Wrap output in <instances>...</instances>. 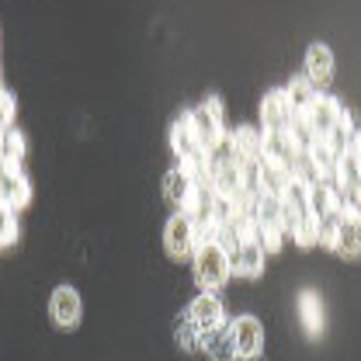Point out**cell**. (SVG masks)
I'll use <instances>...</instances> for the list:
<instances>
[{
    "label": "cell",
    "mask_w": 361,
    "mask_h": 361,
    "mask_svg": "<svg viewBox=\"0 0 361 361\" xmlns=\"http://www.w3.org/2000/svg\"><path fill=\"white\" fill-rule=\"evenodd\" d=\"M188 118H191V129H195V135H198V142H202V149H205V153H216V149L223 146L226 115H223V101H219L216 94H209V97H205V104L191 108V111H188Z\"/></svg>",
    "instance_id": "6da1fadb"
},
{
    "label": "cell",
    "mask_w": 361,
    "mask_h": 361,
    "mask_svg": "<svg viewBox=\"0 0 361 361\" xmlns=\"http://www.w3.org/2000/svg\"><path fill=\"white\" fill-rule=\"evenodd\" d=\"M233 274V264H229V254H226L219 243H205L195 250V281L205 288V292H216L223 288Z\"/></svg>",
    "instance_id": "7a4b0ae2"
},
{
    "label": "cell",
    "mask_w": 361,
    "mask_h": 361,
    "mask_svg": "<svg viewBox=\"0 0 361 361\" xmlns=\"http://www.w3.org/2000/svg\"><path fill=\"white\" fill-rule=\"evenodd\" d=\"M229 337H233V348H236V358L250 361L261 358V348H264V326L257 316H240L229 323Z\"/></svg>",
    "instance_id": "3957f363"
},
{
    "label": "cell",
    "mask_w": 361,
    "mask_h": 361,
    "mask_svg": "<svg viewBox=\"0 0 361 361\" xmlns=\"http://www.w3.org/2000/svg\"><path fill=\"white\" fill-rule=\"evenodd\" d=\"M49 316L59 330H77L80 326V316H84V306H80V295L73 285H59L49 299Z\"/></svg>",
    "instance_id": "277c9868"
},
{
    "label": "cell",
    "mask_w": 361,
    "mask_h": 361,
    "mask_svg": "<svg viewBox=\"0 0 361 361\" xmlns=\"http://www.w3.org/2000/svg\"><path fill=\"white\" fill-rule=\"evenodd\" d=\"M261 146H264V133L254 126H236V133H226L223 139V149L233 160H240L243 167L261 160Z\"/></svg>",
    "instance_id": "5b68a950"
},
{
    "label": "cell",
    "mask_w": 361,
    "mask_h": 361,
    "mask_svg": "<svg viewBox=\"0 0 361 361\" xmlns=\"http://www.w3.org/2000/svg\"><path fill=\"white\" fill-rule=\"evenodd\" d=\"M164 250L171 261H184V257H195V229H191V219L178 212L171 216V223L164 229Z\"/></svg>",
    "instance_id": "8992f818"
},
{
    "label": "cell",
    "mask_w": 361,
    "mask_h": 361,
    "mask_svg": "<svg viewBox=\"0 0 361 361\" xmlns=\"http://www.w3.org/2000/svg\"><path fill=\"white\" fill-rule=\"evenodd\" d=\"M264 247L250 236V240H243L240 247H236V254H229V264H233V274L236 278H247V281H254V278H261L264 274Z\"/></svg>",
    "instance_id": "52a82bcc"
},
{
    "label": "cell",
    "mask_w": 361,
    "mask_h": 361,
    "mask_svg": "<svg viewBox=\"0 0 361 361\" xmlns=\"http://www.w3.org/2000/svg\"><path fill=\"white\" fill-rule=\"evenodd\" d=\"M261 122H264V133H281L292 126V104H288V94L285 90H268L264 101H261Z\"/></svg>",
    "instance_id": "ba28073f"
},
{
    "label": "cell",
    "mask_w": 361,
    "mask_h": 361,
    "mask_svg": "<svg viewBox=\"0 0 361 361\" xmlns=\"http://www.w3.org/2000/svg\"><path fill=\"white\" fill-rule=\"evenodd\" d=\"M330 250L337 257H344V261H358L361 257V216H341L337 236H334V247Z\"/></svg>",
    "instance_id": "9c48e42d"
},
{
    "label": "cell",
    "mask_w": 361,
    "mask_h": 361,
    "mask_svg": "<svg viewBox=\"0 0 361 361\" xmlns=\"http://www.w3.org/2000/svg\"><path fill=\"white\" fill-rule=\"evenodd\" d=\"M188 316L195 319V326H198L202 334L219 330V326H223V302H219L212 292H202V295L188 306Z\"/></svg>",
    "instance_id": "30bf717a"
},
{
    "label": "cell",
    "mask_w": 361,
    "mask_h": 361,
    "mask_svg": "<svg viewBox=\"0 0 361 361\" xmlns=\"http://www.w3.org/2000/svg\"><path fill=\"white\" fill-rule=\"evenodd\" d=\"M295 157H299V146H295V139H292L288 129H281V133H264L261 160H274V164L292 167V164H295Z\"/></svg>",
    "instance_id": "8fae6325"
},
{
    "label": "cell",
    "mask_w": 361,
    "mask_h": 361,
    "mask_svg": "<svg viewBox=\"0 0 361 361\" xmlns=\"http://www.w3.org/2000/svg\"><path fill=\"white\" fill-rule=\"evenodd\" d=\"M306 77L313 80V87H326L334 77V52L323 42H313L306 49Z\"/></svg>",
    "instance_id": "7c38bea8"
},
{
    "label": "cell",
    "mask_w": 361,
    "mask_h": 361,
    "mask_svg": "<svg viewBox=\"0 0 361 361\" xmlns=\"http://www.w3.org/2000/svg\"><path fill=\"white\" fill-rule=\"evenodd\" d=\"M171 149L178 153V160H188V157H198V153H205L202 149V142H198V135L191 129V118H188V111H180L178 122L171 126Z\"/></svg>",
    "instance_id": "4fadbf2b"
},
{
    "label": "cell",
    "mask_w": 361,
    "mask_h": 361,
    "mask_svg": "<svg viewBox=\"0 0 361 361\" xmlns=\"http://www.w3.org/2000/svg\"><path fill=\"white\" fill-rule=\"evenodd\" d=\"M341 115H344V108H341V101H337V97H326V94H319V97H316V104L310 108V122H313V129L319 133V139L337 129Z\"/></svg>",
    "instance_id": "5bb4252c"
},
{
    "label": "cell",
    "mask_w": 361,
    "mask_h": 361,
    "mask_svg": "<svg viewBox=\"0 0 361 361\" xmlns=\"http://www.w3.org/2000/svg\"><path fill=\"white\" fill-rule=\"evenodd\" d=\"M310 212L316 219L326 216V212H341V191H337L334 178H323L319 184L310 188Z\"/></svg>",
    "instance_id": "9a60e30c"
},
{
    "label": "cell",
    "mask_w": 361,
    "mask_h": 361,
    "mask_svg": "<svg viewBox=\"0 0 361 361\" xmlns=\"http://www.w3.org/2000/svg\"><path fill=\"white\" fill-rule=\"evenodd\" d=\"M32 202V184L25 174L11 178V174H0V205L4 209H25Z\"/></svg>",
    "instance_id": "2e32d148"
},
{
    "label": "cell",
    "mask_w": 361,
    "mask_h": 361,
    "mask_svg": "<svg viewBox=\"0 0 361 361\" xmlns=\"http://www.w3.org/2000/svg\"><path fill=\"white\" fill-rule=\"evenodd\" d=\"M288 94V104H292V115H310V108L319 97V87H313V80L302 73V77H292V84L285 87Z\"/></svg>",
    "instance_id": "e0dca14e"
},
{
    "label": "cell",
    "mask_w": 361,
    "mask_h": 361,
    "mask_svg": "<svg viewBox=\"0 0 361 361\" xmlns=\"http://www.w3.org/2000/svg\"><path fill=\"white\" fill-rule=\"evenodd\" d=\"M261 184H264V195L281 198L292 184V167L285 164H274V160H261Z\"/></svg>",
    "instance_id": "ac0fdd59"
},
{
    "label": "cell",
    "mask_w": 361,
    "mask_h": 361,
    "mask_svg": "<svg viewBox=\"0 0 361 361\" xmlns=\"http://www.w3.org/2000/svg\"><path fill=\"white\" fill-rule=\"evenodd\" d=\"M299 316H302V326H306L310 337L323 334V302H319V295H316L313 288L299 292Z\"/></svg>",
    "instance_id": "d6986e66"
},
{
    "label": "cell",
    "mask_w": 361,
    "mask_h": 361,
    "mask_svg": "<svg viewBox=\"0 0 361 361\" xmlns=\"http://www.w3.org/2000/svg\"><path fill=\"white\" fill-rule=\"evenodd\" d=\"M202 351H209L212 361H236V348H233V337H229V326L219 330H209L202 334Z\"/></svg>",
    "instance_id": "ffe728a7"
},
{
    "label": "cell",
    "mask_w": 361,
    "mask_h": 361,
    "mask_svg": "<svg viewBox=\"0 0 361 361\" xmlns=\"http://www.w3.org/2000/svg\"><path fill=\"white\" fill-rule=\"evenodd\" d=\"M191 178L174 167V171H167V178H164V198H167V205H174V209H184V202H188V195H191Z\"/></svg>",
    "instance_id": "44dd1931"
},
{
    "label": "cell",
    "mask_w": 361,
    "mask_h": 361,
    "mask_svg": "<svg viewBox=\"0 0 361 361\" xmlns=\"http://www.w3.org/2000/svg\"><path fill=\"white\" fill-rule=\"evenodd\" d=\"M174 341H178L180 351H202V330L195 326V319L184 313L178 316V326H174Z\"/></svg>",
    "instance_id": "7402d4cb"
},
{
    "label": "cell",
    "mask_w": 361,
    "mask_h": 361,
    "mask_svg": "<svg viewBox=\"0 0 361 361\" xmlns=\"http://www.w3.org/2000/svg\"><path fill=\"white\" fill-rule=\"evenodd\" d=\"M18 243V219H14V209H4L0 205V250L14 247Z\"/></svg>",
    "instance_id": "603a6c76"
},
{
    "label": "cell",
    "mask_w": 361,
    "mask_h": 361,
    "mask_svg": "<svg viewBox=\"0 0 361 361\" xmlns=\"http://www.w3.org/2000/svg\"><path fill=\"white\" fill-rule=\"evenodd\" d=\"M25 146H28V142H25V135H21L18 129H14V126H11V129L4 133L0 153H4V157H18V160H21V157H25Z\"/></svg>",
    "instance_id": "cb8c5ba5"
},
{
    "label": "cell",
    "mask_w": 361,
    "mask_h": 361,
    "mask_svg": "<svg viewBox=\"0 0 361 361\" xmlns=\"http://www.w3.org/2000/svg\"><path fill=\"white\" fill-rule=\"evenodd\" d=\"M337 223H341V212H326L319 216V247H334V236H337Z\"/></svg>",
    "instance_id": "d4e9b609"
},
{
    "label": "cell",
    "mask_w": 361,
    "mask_h": 361,
    "mask_svg": "<svg viewBox=\"0 0 361 361\" xmlns=\"http://www.w3.org/2000/svg\"><path fill=\"white\" fill-rule=\"evenodd\" d=\"M14 111H18V101H14V94L0 87V126H4V129H11V126H14Z\"/></svg>",
    "instance_id": "484cf974"
},
{
    "label": "cell",
    "mask_w": 361,
    "mask_h": 361,
    "mask_svg": "<svg viewBox=\"0 0 361 361\" xmlns=\"http://www.w3.org/2000/svg\"><path fill=\"white\" fill-rule=\"evenodd\" d=\"M355 157H358V167H361V153H355Z\"/></svg>",
    "instance_id": "4316f807"
}]
</instances>
